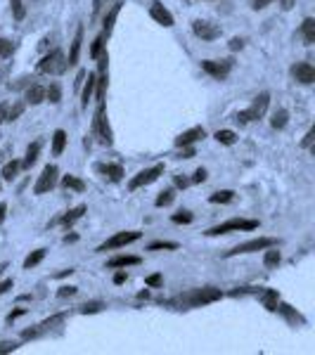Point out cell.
<instances>
[{
	"label": "cell",
	"instance_id": "5bb4252c",
	"mask_svg": "<svg viewBox=\"0 0 315 355\" xmlns=\"http://www.w3.org/2000/svg\"><path fill=\"white\" fill-rule=\"evenodd\" d=\"M204 137H206V130L202 128V125H194V128L185 130V133H180L178 137H176L173 145L176 147H187V145H194V142L204 140Z\"/></svg>",
	"mask_w": 315,
	"mask_h": 355
},
{
	"label": "cell",
	"instance_id": "9a60e30c",
	"mask_svg": "<svg viewBox=\"0 0 315 355\" xmlns=\"http://www.w3.org/2000/svg\"><path fill=\"white\" fill-rule=\"evenodd\" d=\"M275 313L282 315V318L287 320L291 327H296V324H306V318H303L301 313H296L291 306H287V303H280V301H278V306H275Z\"/></svg>",
	"mask_w": 315,
	"mask_h": 355
},
{
	"label": "cell",
	"instance_id": "484cf974",
	"mask_svg": "<svg viewBox=\"0 0 315 355\" xmlns=\"http://www.w3.org/2000/svg\"><path fill=\"white\" fill-rule=\"evenodd\" d=\"M65 147H67V133L65 130H55L53 133V154L55 157H60L62 152H65Z\"/></svg>",
	"mask_w": 315,
	"mask_h": 355
},
{
	"label": "cell",
	"instance_id": "94428289",
	"mask_svg": "<svg viewBox=\"0 0 315 355\" xmlns=\"http://www.w3.org/2000/svg\"><path fill=\"white\" fill-rule=\"evenodd\" d=\"M69 275H74V270H71V268H69V270H62V272H57L55 277H57V279H62V277H69Z\"/></svg>",
	"mask_w": 315,
	"mask_h": 355
},
{
	"label": "cell",
	"instance_id": "7a4b0ae2",
	"mask_svg": "<svg viewBox=\"0 0 315 355\" xmlns=\"http://www.w3.org/2000/svg\"><path fill=\"white\" fill-rule=\"evenodd\" d=\"M259 227V220H247V218H230L221 225L211 227L206 230L204 234L206 237H219V234H228V232H249V230H256Z\"/></svg>",
	"mask_w": 315,
	"mask_h": 355
},
{
	"label": "cell",
	"instance_id": "8d00e7d4",
	"mask_svg": "<svg viewBox=\"0 0 315 355\" xmlns=\"http://www.w3.org/2000/svg\"><path fill=\"white\" fill-rule=\"evenodd\" d=\"M107 38H110V36H107V33L102 31L100 36H97L95 41H93V45H90V57H93V60H97V55H100L102 50H105V41H107Z\"/></svg>",
	"mask_w": 315,
	"mask_h": 355
},
{
	"label": "cell",
	"instance_id": "6da1fadb",
	"mask_svg": "<svg viewBox=\"0 0 315 355\" xmlns=\"http://www.w3.org/2000/svg\"><path fill=\"white\" fill-rule=\"evenodd\" d=\"M221 299H223L221 289L199 287V289H190V291H185V294H180L178 303L180 306H187V308H202V306H209V303H216Z\"/></svg>",
	"mask_w": 315,
	"mask_h": 355
},
{
	"label": "cell",
	"instance_id": "cb8c5ba5",
	"mask_svg": "<svg viewBox=\"0 0 315 355\" xmlns=\"http://www.w3.org/2000/svg\"><path fill=\"white\" fill-rule=\"evenodd\" d=\"M88 76V81H85V88H83V100H81V107L83 110H88V102L93 100V93H95V73H85Z\"/></svg>",
	"mask_w": 315,
	"mask_h": 355
},
{
	"label": "cell",
	"instance_id": "f1b7e54d",
	"mask_svg": "<svg viewBox=\"0 0 315 355\" xmlns=\"http://www.w3.org/2000/svg\"><path fill=\"white\" fill-rule=\"evenodd\" d=\"M287 123H289V112H287V110H278V112L273 114V119H271V125H273V128L282 130Z\"/></svg>",
	"mask_w": 315,
	"mask_h": 355
},
{
	"label": "cell",
	"instance_id": "52a82bcc",
	"mask_svg": "<svg viewBox=\"0 0 315 355\" xmlns=\"http://www.w3.org/2000/svg\"><path fill=\"white\" fill-rule=\"evenodd\" d=\"M164 173V164H154L152 168H145V171H140L137 175L130 178V182H128V190L133 192V190H140V187H147V185H152L154 180H159V175Z\"/></svg>",
	"mask_w": 315,
	"mask_h": 355
},
{
	"label": "cell",
	"instance_id": "3957f363",
	"mask_svg": "<svg viewBox=\"0 0 315 355\" xmlns=\"http://www.w3.org/2000/svg\"><path fill=\"white\" fill-rule=\"evenodd\" d=\"M268 105H271V95H268V93L256 95V97H254V102H251V105L247 107V110H244L242 114H237V121H242V123L259 121V119L266 116Z\"/></svg>",
	"mask_w": 315,
	"mask_h": 355
},
{
	"label": "cell",
	"instance_id": "f546056e",
	"mask_svg": "<svg viewBox=\"0 0 315 355\" xmlns=\"http://www.w3.org/2000/svg\"><path fill=\"white\" fill-rule=\"evenodd\" d=\"M45 259V249H36V251H31V254L24 259V270H31V268H36L38 263H41Z\"/></svg>",
	"mask_w": 315,
	"mask_h": 355
},
{
	"label": "cell",
	"instance_id": "816d5d0a",
	"mask_svg": "<svg viewBox=\"0 0 315 355\" xmlns=\"http://www.w3.org/2000/svg\"><path fill=\"white\" fill-rule=\"evenodd\" d=\"M12 287H15V282H12V279H3V282H0V296H3L5 291H10Z\"/></svg>",
	"mask_w": 315,
	"mask_h": 355
},
{
	"label": "cell",
	"instance_id": "4316f807",
	"mask_svg": "<svg viewBox=\"0 0 315 355\" xmlns=\"http://www.w3.org/2000/svg\"><path fill=\"white\" fill-rule=\"evenodd\" d=\"M19 168H22V162H15V159H12V162H8L3 166V180L12 182L17 178V173H19Z\"/></svg>",
	"mask_w": 315,
	"mask_h": 355
},
{
	"label": "cell",
	"instance_id": "f5cc1de1",
	"mask_svg": "<svg viewBox=\"0 0 315 355\" xmlns=\"http://www.w3.org/2000/svg\"><path fill=\"white\" fill-rule=\"evenodd\" d=\"M107 3H110V0H93V12H95V15H100V12H102V8H105Z\"/></svg>",
	"mask_w": 315,
	"mask_h": 355
},
{
	"label": "cell",
	"instance_id": "1f68e13d",
	"mask_svg": "<svg viewBox=\"0 0 315 355\" xmlns=\"http://www.w3.org/2000/svg\"><path fill=\"white\" fill-rule=\"evenodd\" d=\"M235 199V192L232 190H221V192H214L209 197V202L211 204H230Z\"/></svg>",
	"mask_w": 315,
	"mask_h": 355
},
{
	"label": "cell",
	"instance_id": "ab89813d",
	"mask_svg": "<svg viewBox=\"0 0 315 355\" xmlns=\"http://www.w3.org/2000/svg\"><path fill=\"white\" fill-rule=\"evenodd\" d=\"M10 5H12V15H15V19L17 21H22L26 17V10H24V5H22V0H10Z\"/></svg>",
	"mask_w": 315,
	"mask_h": 355
},
{
	"label": "cell",
	"instance_id": "44dd1931",
	"mask_svg": "<svg viewBox=\"0 0 315 355\" xmlns=\"http://www.w3.org/2000/svg\"><path fill=\"white\" fill-rule=\"evenodd\" d=\"M128 266H140V256H114L107 263V268H128Z\"/></svg>",
	"mask_w": 315,
	"mask_h": 355
},
{
	"label": "cell",
	"instance_id": "11a10c76",
	"mask_svg": "<svg viewBox=\"0 0 315 355\" xmlns=\"http://www.w3.org/2000/svg\"><path fill=\"white\" fill-rule=\"evenodd\" d=\"M126 279H128V275H126V270H119L117 275H114V284H124Z\"/></svg>",
	"mask_w": 315,
	"mask_h": 355
},
{
	"label": "cell",
	"instance_id": "60d3db41",
	"mask_svg": "<svg viewBox=\"0 0 315 355\" xmlns=\"http://www.w3.org/2000/svg\"><path fill=\"white\" fill-rule=\"evenodd\" d=\"M159 249H164V251H176V249H178V244H176V242H152V244H150V251H159Z\"/></svg>",
	"mask_w": 315,
	"mask_h": 355
},
{
	"label": "cell",
	"instance_id": "4fadbf2b",
	"mask_svg": "<svg viewBox=\"0 0 315 355\" xmlns=\"http://www.w3.org/2000/svg\"><path fill=\"white\" fill-rule=\"evenodd\" d=\"M291 76H294V81H299L303 85H311V83H315V69H313V64H308V62H299V64L291 67Z\"/></svg>",
	"mask_w": 315,
	"mask_h": 355
},
{
	"label": "cell",
	"instance_id": "4dcf8cb0",
	"mask_svg": "<svg viewBox=\"0 0 315 355\" xmlns=\"http://www.w3.org/2000/svg\"><path fill=\"white\" fill-rule=\"evenodd\" d=\"M45 100H48L50 105H60V102H62L60 83H50V88H45Z\"/></svg>",
	"mask_w": 315,
	"mask_h": 355
},
{
	"label": "cell",
	"instance_id": "5b68a950",
	"mask_svg": "<svg viewBox=\"0 0 315 355\" xmlns=\"http://www.w3.org/2000/svg\"><path fill=\"white\" fill-rule=\"evenodd\" d=\"M69 67L67 57L62 50H53L50 55H45L41 62H38V71L41 73H65Z\"/></svg>",
	"mask_w": 315,
	"mask_h": 355
},
{
	"label": "cell",
	"instance_id": "e575fe53",
	"mask_svg": "<svg viewBox=\"0 0 315 355\" xmlns=\"http://www.w3.org/2000/svg\"><path fill=\"white\" fill-rule=\"evenodd\" d=\"M83 214H85V206L81 204V206H76V209L67 211V216L62 218V223H65V225H74L78 218H83Z\"/></svg>",
	"mask_w": 315,
	"mask_h": 355
},
{
	"label": "cell",
	"instance_id": "6125c7cd",
	"mask_svg": "<svg viewBox=\"0 0 315 355\" xmlns=\"http://www.w3.org/2000/svg\"><path fill=\"white\" fill-rule=\"evenodd\" d=\"M5 114H8V105H0V123L5 121Z\"/></svg>",
	"mask_w": 315,
	"mask_h": 355
},
{
	"label": "cell",
	"instance_id": "c3c4849f",
	"mask_svg": "<svg viewBox=\"0 0 315 355\" xmlns=\"http://www.w3.org/2000/svg\"><path fill=\"white\" fill-rule=\"evenodd\" d=\"M22 315H26V308H17V311H12V313L8 315V324H12L15 320L22 318Z\"/></svg>",
	"mask_w": 315,
	"mask_h": 355
},
{
	"label": "cell",
	"instance_id": "9c48e42d",
	"mask_svg": "<svg viewBox=\"0 0 315 355\" xmlns=\"http://www.w3.org/2000/svg\"><path fill=\"white\" fill-rule=\"evenodd\" d=\"M202 69L209 73V76H214L216 81H225L228 73H230V69H232V60H204Z\"/></svg>",
	"mask_w": 315,
	"mask_h": 355
},
{
	"label": "cell",
	"instance_id": "2e32d148",
	"mask_svg": "<svg viewBox=\"0 0 315 355\" xmlns=\"http://www.w3.org/2000/svg\"><path fill=\"white\" fill-rule=\"evenodd\" d=\"M95 171L102 175H107L112 182H119L124 178V166L121 164H95Z\"/></svg>",
	"mask_w": 315,
	"mask_h": 355
},
{
	"label": "cell",
	"instance_id": "ba28073f",
	"mask_svg": "<svg viewBox=\"0 0 315 355\" xmlns=\"http://www.w3.org/2000/svg\"><path fill=\"white\" fill-rule=\"evenodd\" d=\"M57 180H60V171H57V166L48 164V166L43 168V173L38 175L36 185H33V194H45V192H50V190H53V187L57 185Z\"/></svg>",
	"mask_w": 315,
	"mask_h": 355
},
{
	"label": "cell",
	"instance_id": "8fae6325",
	"mask_svg": "<svg viewBox=\"0 0 315 355\" xmlns=\"http://www.w3.org/2000/svg\"><path fill=\"white\" fill-rule=\"evenodd\" d=\"M192 31H194V36L202 38V41H216L223 33L219 24H211V21H204V19L192 21Z\"/></svg>",
	"mask_w": 315,
	"mask_h": 355
},
{
	"label": "cell",
	"instance_id": "db71d44e",
	"mask_svg": "<svg viewBox=\"0 0 315 355\" xmlns=\"http://www.w3.org/2000/svg\"><path fill=\"white\" fill-rule=\"evenodd\" d=\"M26 85H31V78H28V76H22L19 81H17V83L12 85V90H17V88H26Z\"/></svg>",
	"mask_w": 315,
	"mask_h": 355
},
{
	"label": "cell",
	"instance_id": "277c9868",
	"mask_svg": "<svg viewBox=\"0 0 315 355\" xmlns=\"http://www.w3.org/2000/svg\"><path fill=\"white\" fill-rule=\"evenodd\" d=\"M93 130H95V135H100V137H102V142H105V145H112V142H114L110 121H107V107H105V100H97V112H95V119H93Z\"/></svg>",
	"mask_w": 315,
	"mask_h": 355
},
{
	"label": "cell",
	"instance_id": "603a6c76",
	"mask_svg": "<svg viewBox=\"0 0 315 355\" xmlns=\"http://www.w3.org/2000/svg\"><path fill=\"white\" fill-rule=\"evenodd\" d=\"M263 251H266V256H263V263H266V268H278L280 261H282V256H280V251H278V244L268 246V249H263Z\"/></svg>",
	"mask_w": 315,
	"mask_h": 355
},
{
	"label": "cell",
	"instance_id": "681fc988",
	"mask_svg": "<svg viewBox=\"0 0 315 355\" xmlns=\"http://www.w3.org/2000/svg\"><path fill=\"white\" fill-rule=\"evenodd\" d=\"M206 175H209V173H206V168H197V171H194V175H192L190 182H204Z\"/></svg>",
	"mask_w": 315,
	"mask_h": 355
},
{
	"label": "cell",
	"instance_id": "d4e9b609",
	"mask_svg": "<svg viewBox=\"0 0 315 355\" xmlns=\"http://www.w3.org/2000/svg\"><path fill=\"white\" fill-rule=\"evenodd\" d=\"M259 296H261L263 306H266V311L275 313V306H278V301H280L278 291H275V289H268V291H259Z\"/></svg>",
	"mask_w": 315,
	"mask_h": 355
},
{
	"label": "cell",
	"instance_id": "91938a15",
	"mask_svg": "<svg viewBox=\"0 0 315 355\" xmlns=\"http://www.w3.org/2000/svg\"><path fill=\"white\" fill-rule=\"evenodd\" d=\"M5 216H8V204H5V202H0V223L5 220Z\"/></svg>",
	"mask_w": 315,
	"mask_h": 355
},
{
	"label": "cell",
	"instance_id": "74e56055",
	"mask_svg": "<svg viewBox=\"0 0 315 355\" xmlns=\"http://www.w3.org/2000/svg\"><path fill=\"white\" fill-rule=\"evenodd\" d=\"M171 220H173V223H178V225H190V223L194 220V216H192V211L182 209V211H178V214H173V216H171Z\"/></svg>",
	"mask_w": 315,
	"mask_h": 355
},
{
	"label": "cell",
	"instance_id": "836d02e7",
	"mask_svg": "<svg viewBox=\"0 0 315 355\" xmlns=\"http://www.w3.org/2000/svg\"><path fill=\"white\" fill-rule=\"evenodd\" d=\"M214 137L221 142V145H225V147H232L235 142H237V133H235V130H219V133H216Z\"/></svg>",
	"mask_w": 315,
	"mask_h": 355
},
{
	"label": "cell",
	"instance_id": "ac0fdd59",
	"mask_svg": "<svg viewBox=\"0 0 315 355\" xmlns=\"http://www.w3.org/2000/svg\"><path fill=\"white\" fill-rule=\"evenodd\" d=\"M24 102H26V105H41V102H45V88H43V85H38V83L26 85Z\"/></svg>",
	"mask_w": 315,
	"mask_h": 355
},
{
	"label": "cell",
	"instance_id": "680465c9",
	"mask_svg": "<svg viewBox=\"0 0 315 355\" xmlns=\"http://www.w3.org/2000/svg\"><path fill=\"white\" fill-rule=\"evenodd\" d=\"M242 48H244L242 38H232V41H230V50H242Z\"/></svg>",
	"mask_w": 315,
	"mask_h": 355
},
{
	"label": "cell",
	"instance_id": "6f0895ef",
	"mask_svg": "<svg viewBox=\"0 0 315 355\" xmlns=\"http://www.w3.org/2000/svg\"><path fill=\"white\" fill-rule=\"evenodd\" d=\"M294 5H296V0H280V8H282L284 12H289V10L294 8Z\"/></svg>",
	"mask_w": 315,
	"mask_h": 355
},
{
	"label": "cell",
	"instance_id": "bcb514c9",
	"mask_svg": "<svg viewBox=\"0 0 315 355\" xmlns=\"http://www.w3.org/2000/svg\"><path fill=\"white\" fill-rule=\"evenodd\" d=\"M313 140H315V128L308 130L306 137L301 140V147H303V150H311V147H313Z\"/></svg>",
	"mask_w": 315,
	"mask_h": 355
},
{
	"label": "cell",
	"instance_id": "9f6ffc18",
	"mask_svg": "<svg viewBox=\"0 0 315 355\" xmlns=\"http://www.w3.org/2000/svg\"><path fill=\"white\" fill-rule=\"evenodd\" d=\"M187 185H190V180H187V178H182V175H176V187H180V190H185Z\"/></svg>",
	"mask_w": 315,
	"mask_h": 355
},
{
	"label": "cell",
	"instance_id": "8992f818",
	"mask_svg": "<svg viewBox=\"0 0 315 355\" xmlns=\"http://www.w3.org/2000/svg\"><path fill=\"white\" fill-rule=\"evenodd\" d=\"M278 244L273 237H256V239H249V242H242L237 246H232L230 251H225V256L230 259V256H239V254H254V251H263L268 249V246Z\"/></svg>",
	"mask_w": 315,
	"mask_h": 355
},
{
	"label": "cell",
	"instance_id": "be15d7a7",
	"mask_svg": "<svg viewBox=\"0 0 315 355\" xmlns=\"http://www.w3.org/2000/svg\"><path fill=\"white\" fill-rule=\"evenodd\" d=\"M5 270H8V263H0V275H3Z\"/></svg>",
	"mask_w": 315,
	"mask_h": 355
},
{
	"label": "cell",
	"instance_id": "7c38bea8",
	"mask_svg": "<svg viewBox=\"0 0 315 355\" xmlns=\"http://www.w3.org/2000/svg\"><path fill=\"white\" fill-rule=\"evenodd\" d=\"M150 17L154 21H157V24H162V26H166V28H171L176 24L173 21V15L169 12V10L164 8L162 3H159V0H152V5H150Z\"/></svg>",
	"mask_w": 315,
	"mask_h": 355
},
{
	"label": "cell",
	"instance_id": "e7e4bbea",
	"mask_svg": "<svg viewBox=\"0 0 315 355\" xmlns=\"http://www.w3.org/2000/svg\"><path fill=\"white\" fill-rule=\"evenodd\" d=\"M0 137H3V135H0Z\"/></svg>",
	"mask_w": 315,
	"mask_h": 355
},
{
	"label": "cell",
	"instance_id": "f6af8a7d",
	"mask_svg": "<svg viewBox=\"0 0 315 355\" xmlns=\"http://www.w3.org/2000/svg\"><path fill=\"white\" fill-rule=\"evenodd\" d=\"M78 287H60L57 291V299H69V296H76Z\"/></svg>",
	"mask_w": 315,
	"mask_h": 355
},
{
	"label": "cell",
	"instance_id": "ffe728a7",
	"mask_svg": "<svg viewBox=\"0 0 315 355\" xmlns=\"http://www.w3.org/2000/svg\"><path fill=\"white\" fill-rule=\"evenodd\" d=\"M121 5H124V3H114L112 8H110V12H105V19H102V26H105V33H107V36H110L112 28H114V24H117V17H119V12H121Z\"/></svg>",
	"mask_w": 315,
	"mask_h": 355
},
{
	"label": "cell",
	"instance_id": "7dc6e473",
	"mask_svg": "<svg viewBox=\"0 0 315 355\" xmlns=\"http://www.w3.org/2000/svg\"><path fill=\"white\" fill-rule=\"evenodd\" d=\"M271 3H273V0H251V10H256V12H259V10H266Z\"/></svg>",
	"mask_w": 315,
	"mask_h": 355
},
{
	"label": "cell",
	"instance_id": "d590c367",
	"mask_svg": "<svg viewBox=\"0 0 315 355\" xmlns=\"http://www.w3.org/2000/svg\"><path fill=\"white\" fill-rule=\"evenodd\" d=\"M176 199V190L173 187H169V190H164V192H159V197H157V209H164V206H171V202Z\"/></svg>",
	"mask_w": 315,
	"mask_h": 355
},
{
	"label": "cell",
	"instance_id": "d6986e66",
	"mask_svg": "<svg viewBox=\"0 0 315 355\" xmlns=\"http://www.w3.org/2000/svg\"><path fill=\"white\" fill-rule=\"evenodd\" d=\"M41 147H43L41 140H36L33 145H28L26 157H24V162H22V168H31V166L38 162V157H41Z\"/></svg>",
	"mask_w": 315,
	"mask_h": 355
},
{
	"label": "cell",
	"instance_id": "d6a6232c",
	"mask_svg": "<svg viewBox=\"0 0 315 355\" xmlns=\"http://www.w3.org/2000/svg\"><path fill=\"white\" fill-rule=\"evenodd\" d=\"M26 110V102H15L12 107H8V114H5V121H17V119L24 114Z\"/></svg>",
	"mask_w": 315,
	"mask_h": 355
},
{
	"label": "cell",
	"instance_id": "f907efd6",
	"mask_svg": "<svg viewBox=\"0 0 315 355\" xmlns=\"http://www.w3.org/2000/svg\"><path fill=\"white\" fill-rule=\"evenodd\" d=\"M180 154H178V159H192L194 157V147L192 145H187V147H180Z\"/></svg>",
	"mask_w": 315,
	"mask_h": 355
},
{
	"label": "cell",
	"instance_id": "b9f144b4",
	"mask_svg": "<svg viewBox=\"0 0 315 355\" xmlns=\"http://www.w3.org/2000/svg\"><path fill=\"white\" fill-rule=\"evenodd\" d=\"M15 53V45L8 38H0V57H10Z\"/></svg>",
	"mask_w": 315,
	"mask_h": 355
},
{
	"label": "cell",
	"instance_id": "7bdbcfd3",
	"mask_svg": "<svg viewBox=\"0 0 315 355\" xmlns=\"http://www.w3.org/2000/svg\"><path fill=\"white\" fill-rule=\"evenodd\" d=\"M19 348V341H0V355L3 353H12Z\"/></svg>",
	"mask_w": 315,
	"mask_h": 355
},
{
	"label": "cell",
	"instance_id": "e0dca14e",
	"mask_svg": "<svg viewBox=\"0 0 315 355\" xmlns=\"http://www.w3.org/2000/svg\"><path fill=\"white\" fill-rule=\"evenodd\" d=\"M81 43H83V26H78L76 28V36H74V41H71V50H69V57H67L69 67H76L78 64V55H81Z\"/></svg>",
	"mask_w": 315,
	"mask_h": 355
},
{
	"label": "cell",
	"instance_id": "30bf717a",
	"mask_svg": "<svg viewBox=\"0 0 315 355\" xmlns=\"http://www.w3.org/2000/svg\"><path fill=\"white\" fill-rule=\"evenodd\" d=\"M140 239V232L137 230H128V232H117V234H112L110 239H107L105 244L100 246L97 251H112V249H121V246H128V244H133Z\"/></svg>",
	"mask_w": 315,
	"mask_h": 355
},
{
	"label": "cell",
	"instance_id": "f35d334b",
	"mask_svg": "<svg viewBox=\"0 0 315 355\" xmlns=\"http://www.w3.org/2000/svg\"><path fill=\"white\" fill-rule=\"evenodd\" d=\"M102 308H105V303L90 301V303H85V306H81V315H95V313H100Z\"/></svg>",
	"mask_w": 315,
	"mask_h": 355
},
{
	"label": "cell",
	"instance_id": "83f0119b",
	"mask_svg": "<svg viewBox=\"0 0 315 355\" xmlns=\"http://www.w3.org/2000/svg\"><path fill=\"white\" fill-rule=\"evenodd\" d=\"M62 187H65V190H74V192H83L85 182L78 180L76 175H65V178H62Z\"/></svg>",
	"mask_w": 315,
	"mask_h": 355
},
{
	"label": "cell",
	"instance_id": "ee69618b",
	"mask_svg": "<svg viewBox=\"0 0 315 355\" xmlns=\"http://www.w3.org/2000/svg\"><path fill=\"white\" fill-rule=\"evenodd\" d=\"M145 284H147V287H162V284H164V277H162L159 272H154V275H150V277L145 279Z\"/></svg>",
	"mask_w": 315,
	"mask_h": 355
},
{
	"label": "cell",
	"instance_id": "7402d4cb",
	"mask_svg": "<svg viewBox=\"0 0 315 355\" xmlns=\"http://www.w3.org/2000/svg\"><path fill=\"white\" fill-rule=\"evenodd\" d=\"M301 36H303V41H306V45L315 43V19H313V17H306V19H303Z\"/></svg>",
	"mask_w": 315,
	"mask_h": 355
}]
</instances>
